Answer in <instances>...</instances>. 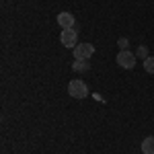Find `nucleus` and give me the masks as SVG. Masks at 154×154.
Listing matches in <instances>:
<instances>
[{
  "label": "nucleus",
  "instance_id": "obj_1",
  "mask_svg": "<svg viewBox=\"0 0 154 154\" xmlns=\"http://www.w3.org/2000/svg\"><path fill=\"white\" fill-rule=\"evenodd\" d=\"M68 95L74 97V99H84V97L88 95V86L80 78H74V80L68 82Z\"/></svg>",
  "mask_w": 154,
  "mask_h": 154
},
{
  "label": "nucleus",
  "instance_id": "obj_2",
  "mask_svg": "<svg viewBox=\"0 0 154 154\" xmlns=\"http://www.w3.org/2000/svg\"><path fill=\"white\" fill-rule=\"evenodd\" d=\"M115 62H117L121 68H125V70H131V68L136 66V62H138V56H136V54H131L130 49H123V51H119V54H117Z\"/></svg>",
  "mask_w": 154,
  "mask_h": 154
},
{
  "label": "nucleus",
  "instance_id": "obj_3",
  "mask_svg": "<svg viewBox=\"0 0 154 154\" xmlns=\"http://www.w3.org/2000/svg\"><path fill=\"white\" fill-rule=\"evenodd\" d=\"M60 41H62L64 48L74 49L76 45H78V33H76L74 29H62V33H60Z\"/></svg>",
  "mask_w": 154,
  "mask_h": 154
},
{
  "label": "nucleus",
  "instance_id": "obj_4",
  "mask_svg": "<svg viewBox=\"0 0 154 154\" xmlns=\"http://www.w3.org/2000/svg\"><path fill=\"white\" fill-rule=\"evenodd\" d=\"M72 51H74V58L76 60H88L95 54V45L93 43H78Z\"/></svg>",
  "mask_w": 154,
  "mask_h": 154
},
{
  "label": "nucleus",
  "instance_id": "obj_5",
  "mask_svg": "<svg viewBox=\"0 0 154 154\" xmlns=\"http://www.w3.org/2000/svg\"><path fill=\"white\" fill-rule=\"evenodd\" d=\"M76 23V19H74V14L72 12H60L58 14V25L62 29H72Z\"/></svg>",
  "mask_w": 154,
  "mask_h": 154
},
{
  "label": "nucleus",
  "instance_id": "obj_6",
  "mask_svg": "<svg viewBox=\"0 0 154 154\" xmlns=\"http://www.w3.org/2000/svg\"><path fill=\"white\" fill-rule=\"evenodd\" d=\"M142 152H144V154H154V136L144 138V142H142Z\"/></svg>",
  "mask_w": 154,
  "mask_h": 154
},
{
  "label": "nucleus",
  "instance_id": "obj_7",
  "mask_svg": "<svg viewBox=\"0 0 154 154\" xmlns=\"http://www.w3.org/2000/svg\"><path fill=\"white\" fill-rule=\"evenodd\" d=\"M88 68H91V66H88L86 60H76V62L72 64V70H76V72H86Z\"/></svg>",
  "mask_w": 154,
  "mask_h": 154
},
{
  "label": "nucleus",
  "instance_id": "obj_8",
  "mask_svg": "<svg viewBox=\"0 0 154 154\" xmlns=\"http://www.w3.org/2000/svg\"><path fill=\"white\" fill-rule=\"evenodd\" d=\"M144 70L148 72V74H154V56H148V58L144 60Z\"/></svg>",
  "mask_w": 154,
  "mask_h": 154
},
{
  "label": "nucleus",
  "instance_id": "obj_9",
  "mask_svg": "<svg viewBox=\"0 0 154 154\" xmlns=\"http://www.w3.org/2000/svg\"><path fill=\"white\" fill-rule=\"evenodd\" d=\"M136 56H138V58H148V48H146V45H140V48H138V51H136Z\"/></svg>",
  "mask_w": 154,
  "mask_h": 154
},
{
  "label": "nucleus",
  "instance_id": "obj_10",
  "mask_svg": "<svg viewBox=\"0 0 154 154\" xmlns=\"http://www.w3.org/2000/svg\"><path fill=\"white\" fill-rule=\"evenodd\" d=\"M117 45H119V49H121V51H123V49H128V45H130V41H128V39H125V37H119Z\"/></svg>",
  "mask_w": 154,
  "mask_h": 154
}]
</instances>
